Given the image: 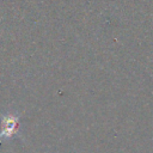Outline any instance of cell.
<instances>
[{"mask_svg":"<svg viewBox=\"0 0 153 153\" xmlns=\"http://www.w3.org/2000/svg\"><path fill=\"white\" fill-rule=\"evenodd\" d=\"M18 129V121L16 117L13 116H7L2 120V131L0 134V137L6 136V137H11L16 130Z\"/></svg>","mask_w":153,"mask_h":153,"instance_id":"6da1fadb","label":"cell"}]
</instances>
